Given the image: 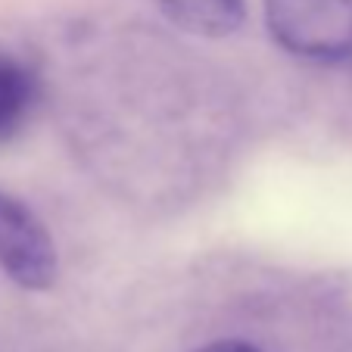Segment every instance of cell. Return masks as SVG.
I'll return each instance as SVG.
<instances>
[{
    "instance_id": "6da1fadb",
    "label": "cell",
    "mask_w": 352,
    "mask_h": 352,
    "mask_svg": "<svg viewBox=\"0 0 352 352\" xmlns=\"http://www.w3.org/2000/svg\"><path fill=\"white\" fill-rule=\"evenodd\" d=\"M274 44L312 63L352 56V0H265Z\"/></svg>"
},
{
    "instance_id": "7a4b0ae2",
    "label": "cell",
    "mask_w": 352,
    "mask_h": 352,
    "mask_svg": "<svg viewBox=\"0 0 352 352\" xmlns=\"http://www.w3.org/2000/svg\"><path fill=\"white\" fill-rule=\"evenodd\" d=\"M0 268L28 290H47L56 280L54 240L38 215L13 197H0Z\"/></svg>"
},
{
    "instance_id": "3957f363",
    "label": "cell",
    "mask_w": 352,
    "mask_h": 352,
    "mask_svg": "<svg viewBox=\"0 0 352 352\" xmlns=\"http://www.w3.org/2000/svg\"><path fill=\"white\" fill-rule=\"evenodd\" d=\"M168 22L203 38H228L246 19L243 0H160Z\"/></svg>"
},
{
    "instance_id": "277c9868",
    "label": "cell",
    "mask_w": 352,
    "mask_h": 352,
    "mask_svg": "<svg viewBox=\"0 0 352 352\" xmlns=\"http://www.w3.org/2000/svg\"><path fill=\"white\" fill-rule=\"evenodd\" d=\"M32 107V75L13 60L0 54V144L22 128Z\"/></svg>"
},
{
    "instance_id": "5b68a950",
    "label": "cell",
    "mask_w": 352,
    "mask_h": 352,
    "mask_svg": "<svg viewBox=\"0 0 352 352\" xmlns=\"http://www.w3.org/2000/svg\"><path fill=\"white\" fill-rule=\"evenodd\" d=\"M197 352H259V349L243 343V340H215V343L203 346V349H197Z\"/></svg>"
}]
</instances>
